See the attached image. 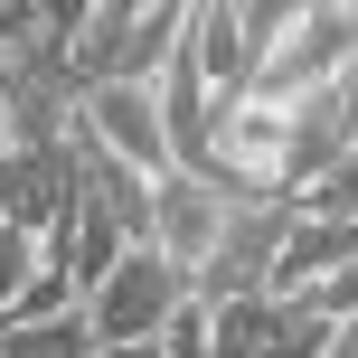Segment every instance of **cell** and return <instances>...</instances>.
I'll return each instance as SVG.
<instances>
[{
    "instance_id": "13",
    "label": "cell",
    "mask_w": 358,
    "mask_h": 358,
    "mask_svg": "<svg viewBox=\"0 0 358 358\" xmlns=\"http://www.w3.org/2000/svg\"><path fill=\"white\" fill-rule=\"evenodd\" d=\"M292 302H302L311 321L349 330V321H358V264H349V273H330V283H311V292H292Z\"/></svg>"
},
{
    "instance_id": "8",
    "label": "cell",
    "mask_w": 358,
    "mask_h": 358,
    "mask_svg": "<svg viewBox=\"0 0 358 358\" xmlns=\"http://www.w3.org/2000/svg\"><path fill=\"white\" fill-rule=\"evenodd\" d=\"M66 151H76V198H85L94 217H113V227H123L132 245H142V236H151V189H161V179H142L132 161H113V151H94L85 132H76Z\"/></svg>"
},
{
    "instance_id": "1",
    "label": "cell",
    "mask_w": 358,
    "mask_h": 358,
    "mask_svg": "<svg viewBox=\"0 0 358 358\" xmlns=\"http://www.w3.org/2000/svg\"><path fill=\"white\" fill-rule=\"evenodd\" d=\"M189 38V0H85L76 29V94L85 85H161Z\"/></svg>"
},
{
    "instance_id": "16",
    "label": "cell",
    "mask_w": 358,
    "mask_h": 358,
    "mask_svg": "<svg viewBox=\"0 0 358 358\" xmlns=\"http://www.w3.org/2000/svg\"><path fill=\"white\" fill-rule=\"evenodd\" d=\"M104 358H161V340H151V349H104Z\"/></svg>"
},
{
    "instance_id": "2",
    "label": "cell",
    "mask_w": 358,
    "mask_h": 358,
    "mask_svg": "<svg viewBox=\"0 0 358 358\" xmlns=\"http://www.w3.org/2000/svg\"><path fill=\"white\" fill-rule=\"evenodd\" d=\"M179 311H189V273H179L161 245H132L123 264L85 292V321H94V340H104V349H151Z\"/></svg>"
},
{
    "instance_id": "4",
    "label": "cell",
    "mask_w": 358,
    "mask_h": 358,
    "mask_svg": "<svg viewBox=\"0 0 358 358\" xmlns=\"http://www.w3.org/2000/svg\"><path fill=\"white\" fill-rule=\"evenodd\" d=\"M349 66H358V10H349V0H302V19H292L283 57H273V66L255 76L245 94L302 104V94H330V85H340Z\"/></svg>"
},
{
    "instance_id": "15",
    "label": "cell",
    "mask_w": 358,
    "mask_h": 358,
    "mask_svg": "<svg viewBox=\"0 0 358 358\" xmlns=\"http://www.w3.org/2000/svg\"><path fill=\"white\" fill-rule=\"evenodd\" d=\"M330 358H358V321H349V330H340V340H330Z\"/></svg>"
},
{
    "instance_id": "5",
    "label": "cell",
    "mask_w": 358,
    "mask_h": 358,
    "mask_svg": "<svg viewBox=\"0 0 358 358\" xmlns=\"http://www.w3.org/2000/svg\"><path fill=\"white\" fill-rule=\"evenodd\" d=\"M76 132L113 161H132L142 179H170V123H161V94L151 85H85L76 94Z\"/></svg>"
},
{
    "instance_id": "7",
    "label": "cell",
    "mask_w": 358,
    "mask_h": 358,
    "mask_svg": "<svg viewBox=\"0 0 358 358\" xmlns=\"http://www.w3.org/2000/svg\"><path fill=\"white\" fill-rule=\"evenodd\" d=\"M179 57L198 66V85H208L217 104H236V94L255 85V57H245V38H236V0H189V38H179Z\"/></svg>"
},
{
    "instance_id": "6",
    "label": "cell",
    "mask_w": 358,
    "mask_h": 358,
    "mask_svg": "<svg viewBox=\"0 0 358 358\" xmlns=\"http://www.w3.org/2000/svg\"><path fill=\"white\" fill-rule=\"evenodd\" d=\"M227 217H236V198H227V189H208V179L170 170L161 189H151V236H142V245H161L179 273H198V264L217 255V236H227Z\"/></svg>"
},
{
    "instance_id": "10",
    "label": "cell",
    "mask_w": 358,
    "mask_h": 358,
    "mask_svg": "<svg viewBox=\"0 0 358 358\" xmlns=\"http://www.w3.org/2000/svg\"><path fill=\"white\" fill-rule=\"evenodd\" d=\"M0 358H104V340H94L85 311H57V321H10Z\"/></svg>"
},
{
    "instance_id": "9",
    "label": "cell",
    "mask_w": 358,
    "mask_h": 358,
    "mask_svg": "<svg viewBox=\"0 0 358 358\" xmlns=\"http://www.w3.org/2000/svg\"><path fill=\"white\" fill-rule=\"evenodd\" d=\"M358 264V227H340V217H292L283 236V264H273V302H292V292L330 283V273Z\"/></svg>"
},
{
    "instance_id": "12",
    "label": "cell",
    "mask_w": 358,
    "mask_h": 358,
    "mask_svg": "<svg viewBox=\"0 0 358 358\" xmlns=\"http://www.w3.org/2000/svg\"><path fill=\"white\" fill-rule=\"evenodd\" d=\"M292 19H302V0H236V38H245V57H255V76L283 57V38H292Z\"/></svg>"
},
{
    "instance_id": "14",
    "label": "cell",
    "mask_w": 358,
    "mask_h": 358,
    "mask_svg": "<svg viewBox=\"0 0 358 358\" xmlns=\"http://www.w3.org/2000/svg\"><path fill=\"white\" fill-rule=\"evenodd\" d=\"M161 358H208V311H198V302L161 330Z\"/></svg>"
},
{
    "instance_id": "3",
    "label": "cell",
    "mask_w": 358,
    "mask_h": 358,
    "mask_svg": "<svg viewBox=\"0 0 358 358\" xmlns=\"http://www.w3.org/2000/svg\"><path fill=\"white\" fill-rule=\"evenodd\" d=\"M292 198H236L227 236H217V255L189 273V302H255V292H273V264H283V236H292Z\"/></svg>"
},
{
    "instance_id": "11",
    "label": "cell",
    "mask_w": 358,
    "mask_h": 358,
    "mask_svg": "<svg viewBox=\"0 0 358 358\" xmlns=\"http://www.w3.org/2000/svg\"><path fill=\"white\" fill-rule=\"evenodd\" d=\"M198 311H208V302H198ZM264 340H273V292L208 311V358H264Z\"/></svg>"
}]
</instances>
